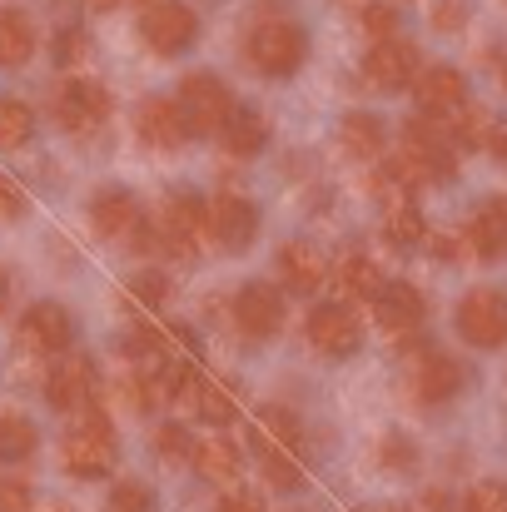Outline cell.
Instances as JSON below:
<instances>
[{
	"mask_svg": "<svg viewBox=\"0 0 507 512\" xmlns=\"http://www.w3.org/2000/svg\"><path fill=\"white\" fill-rule=\"evenodd\" d=\"M60 458H65V473H75V478H105V473L115 468V458H120L110 418H105L100 408H85V413L75 418V428L65 433Z\"/></svg>",
	"mask_w": 507,
	"mask_h": 512,
	"instance_id": "cell-1",
	"label": "cell"
},
{
	"mask_svg": "<svg viewBox=\"0 0 507 512\" xmlns=\"http://www.w3.org/2000/svg\"><path fill=\"white\" fill-rule=\"evenodd\" d=\"M155 239L165 244L174 259H199V254L214 244V239H209V204H204L199 194H189V189L169 194Z\"/></svg>",
	"mask_w": 507,
	"mask_h": 512,
	"instance_id": "cell-2",
	"label": "cell"
},
{
	"mask_svg": "<svg viewBox=\"0 0 507 512\" xmlns=\"http://www.w3.org/2000/svg\"><path fill=\"white\" fill-rule=\"evenodd\" d=\"M244 55L259 75L279 80V75H294L304 65V30L294 20H259L244 40Z\"/></svg>",
	"mask_w": 507,
	"mask_h": 512,
	"instance_id": "cell-3",
	"label": "cell"
},
{
	"mask_svg": "<svg viewBox=\"0 0 507 512\" xmlns=\"http://www.w3.org/2000/svg\"><path fill=\"white\" fill-rule=\"evenodd\" d=\"M174 105H179V120L189 135H219L234 115V95L224 90L219 75H184Z\"/></svg>",
	"mask_w": 507,
	"mask_h": 512,
	"instance_id": "cell-4",
	"label": "cell"
},
{
	"mask_svg": "<svg viewBox=\"0 0 507 512\" xmlns=\"http://www.w3.org/2000/svg\"><path fill=\"white\" fill-rule=\"evenodd\" d=\"M398 165H403V174L413 184L453 179V145H448V135L433 120H408L403 125V155H398Z\"/></svg>",
	"mask_w": 507,
	"mask_h": 512,
	"instance_id": "cell-5",
	"label": "cell"
},
{
	"mask_svg": "<svg viewBox=\"0 0 507 512\" xmlns=\"http://www.w3.org/2000/svg\"><path fill=\"white\" fill-rule=\"evenodd\" d=\"M55 120H60L65 135L90 140V135L110 120V95H105V85H95V80H65V85L55 90Z\"/></svg>",
	"mask_w": 507,
	"mask_h": 512,
	"instance_id": "cell-6",
	"label": "cell"
},
{
	"mask_svg": "<svg viewBox=\"0 0 507 512\" xmlns=\"http://www.w3.org/2000/svg\"><path fill=\"white\" fill-rule=\"evenodd\" d=\"M458 334L473 348H503L507 343V299L498 289H473L458 304Z\"/></svg>",
	"mask_w": 507,
	"mask_h": 512,
	"instance_id": "cell-7",
	"label": "cell"
},
{
	"mask_svg": "<svg viewBox=\"0 0 507 512\" xmlns=\"http://www.w3.org/2000/svg\"><path fill=\"white\" fill-rule=\"evenodd\" d=\"M70 339H75V324H70V314H65L60 304L40 299V304H30V309L20 314L15 343H20L25 353H35V358H45V353H65Z\"/></svg>",
	"mask_w": 507,
	"mask_h": 512,
	"instance_id": "cell-8",
	"label": "cell"
},
{
	"mask_svg": "<svg viewBox=\"0 0 507 512\" xmlns=\"http://www.w3.org/2000/svg\"><path fill=\"white\" fill-rule=\"evenodd\" d=\"M140 35L155 55H179L199 35V15L189 5H179V0H160V5H150L140 15Z\"/></svg>",
	"mask_w": 507,
	"mask_h": 512,
	"instance_id": "cell-9",
	"label": "cell"
},
{
	"mask_svg": "<svg viewBox=\"0 0 507 512\" xmlns=\"http://www.w3.org/2000/svg\"><path fill=\"white\" fill-rule=\"evenodd\" d=\"M408 388H413L418 403H448L463 388V363L448 358V353H438V348H423L408 363Z\"/></svg>",
	"mask_w": 507,
	"mask_h": 512,
	"instance_id": "cell-10",
	"label": "cell"
},
{
	"mask_svg": "<svg viewBox=\"0 0 507 512\" xmlns=\"http://www.w3.org/2000/svg\"><path fill=\"white\" fill-rule=\"evenodd\" d=\"M45 398H50V408H60V413H85V408L95 403V363H90L85 353L60 358V363L50 368V378H45Z\"/></svg>",
	"mask_w": 507,
	"mask_h": 512,
	"instance_id": "cell-11",
	"label": "cell"
},
{
	"mask_svg": "<svg viewBox=\"0 0 507 512\" xmlns=\"http://www.w3.org/2000/svg\"><path fill=\"white\" fill-rule=\"evenodd\" d=\"M304 334H309V343H314L324 358H348V353L363 343V324H358V314H353L348 304H319V309L309 314Z\"/></svg>",
	"mask_w": 507,
	"mask_h": 512,
	"instance_id": "cell-12",
	"label": "cell"
},
{
	"mask_svg": "<svg viewBox=\"0 0 507 512\" xmlns=\"http://www.w3.org/2000/svg\"><path fill=\"white\" fill-rule=\"evenodd\" d=\"M463 105H468V80H463V70L433 65V70L418 75V110H423V120L443 125V120H453Z\"/></svg>",
	"mask_w": 507,
	"mask_h": 512,
	"instance_id": "cell-13",
	"label": "cell"
},
{
	"mask_svg": "<svg viewBox=\"0 0 507 512\" xmlns=\"http://www.w3.org/2000/svg\"><path fill=\"white\" fill-rule=\"evenodd\" d=\"M254 234H259V209H254L244 194H219V199L209 204V239H214V244L244 254V249L254 244Z\"/></svg>",
	"mask_w": 507,
	"mask_h": 512,
	"instance_id": "cell-14",
	"label": "cell"
},
{
	"mask_svg": "<svg viewBox=\"0 0 507 512\" xmlns=\"http://www.w3.org/2000/svg\"><path fill=\"white\" fill-rule=\"evenodd\" d=\"M413 75H418V50H413L408 40H378V45L368 50V60H363V80H368L373 90H383V95L403 90Z\"/></svg>",
	"mask_w": 507,
	"mask_h": 512,
	"instance_id": "cell-15",
	"label": "cell"
},
{
	"mask_svg": "<svg viewBox=\"0 0 507 512\" xmlns=\"http://www.w3.org/2000/svg\"><path fill=\"white\" fill-rule=\"evenodd\" d=\"M234 324H239L244 339H269V334H279V324H284V299H279V289H274V284H244L239 299H234Z\"/></svg>",
	"mask_w": 507,
	"mask_h": 512,
	"instance_id": "cell-16",
	"label": "cell"
},
{
	"mask_svg": "<svg viewBox=\"0 0 507 512\" xmlns=\"http://www.w3.org/2000/svg\"><path fill=\"white\" fill-rule=\"evenodd\" d=\"M373 314H378L388 339H408V334H418L428 304H423V294L413 284H383V294L373 299Z\"/></svg>",
	"mask_w": 507,
	"mask_h": 512,
	"instance_id": "cell-17",
	"label": "cell"
},
{
	"mask_svg": "<svg viewBox=\"0 0 507 512\" xmlns=\"http://www.w3.org/2000/svg\"><path fill=\"white\" fill-rule=\"evenodd\" d=\"M90 219H95V229H100L105 239H130V234L145 224L140 199H135L130 189H100V194L90 199Z\"/></svg>",
	"mask_w": 507,
	"mask_h": 512,
	"instance_id": "cell-18",
	"label": "cell"
},
{
	"mask_svg": "<svg viewBox=\"0 0 507 512\" xmlns=\"http://www.w3.org/2000/svg\"><path fill=\"white\" fill-rule=\"evenodd\" d=\"M135 130H140V140L155 145V150H179V145L189 140V130H184V120H179V105H174V100H155V95L140 100Z\"/></svg>",
	"mask_w": 507,
	"mask_h": 512,
	"instance_id": "cell-19",
	"label": "cell"
},
{
	"mask_svg": "<svg viewBox=\"0 0 507 512\" xmlns=\"http://www.w3.org/2000/svg\"><path fill=\"white\" fill-rule=\"evenodd\" d=\"M279 274H284V284H289L294 294H314V289L324 284L329 264H324V254H319L314 244L294 239V244H284V254H279Z\"/></svg>",
	"mask_w": 507,
	"mask_h": 512,
	"instance_id": "cell-20",
	"label": "cell"
},
{
	"mask_svg": "<svg viewBox=\"0 0 507 512\" xmlns=\"http://www.w3.org/2000/svg\"><path fill=\"white\" fill-rule=\"evenodd\" d=\"M468 244L478 249V259H503L507 254V199H488L468 229Z\"/></svg>",
	"mask_w": 507,
	"mask_h": 512,
	"instance_id": "cell-21",
	"label": "cell"
},
{
	"mask_svg": "<svg viewBox=\"0 0 507 512\" xmlns=\"http://www.w3.org/2000/svg\"><path fill=\"white\" fill-rule=\"evenodd\" d=\"M189 458H194L199 478H209V483H234L239 468H244V453H239L229 438H204V443H194Z\"/></svg>",
	"mask_w": 507,
	"mask_h": 512,
	"instance_id": "cell-22",
	"label": "cell"
},
{
	"mask_svg": "<svg viewBox=\"0 0 507 512\" xmlns=\"http://www.w3.org/2000/svg\"><path fill=\"white\" fill-rule=\"evenodd\" d=\"M219 135H224L229 160H249V155H259V150H264V140H269V130H264V115H259V110H234V115H229V125H224Z\"/></svg>",
	"mask_w": 507,
	"mask_h": 512,
	"instance_id": "cell-23",
	"label": "cell"
},
{
	"mask_svg": "<svg viewBox=\"0 0 507 512\" xmlns=\"http://www.w3.org/2000/svg\"><path fill=\"white\" fill-rule=\"evenodd\" d=\"M383 284H388V279H383V269H378L368 254H343V259H338V289H343L348 299H368V304H373V299L383 294Z\"/></svg>",
	"mask_w": 507,
	"mask_h": 512,
	"instance_id": "cell-24",
	"label": "cell"
},
{
	"mask_svg": "<svg viewBox=\"0 0 507 512\" xmlns=\"http://www.w3.org/2000/svg\"><path fill=\"white\" fill-rule=\"evenodd\" d=\"M30 50H35V25H30V15H25V10H0V65L15 70V65L30 60Z\"/></svg>",
	"mask_w": 507,
	"mask_h": 512,
	"instance_id": "cell-25",
	"label": "cell"
},
{
	"mask_svg": "<svg viewBox=\"0 0 507 512\" xmlns=\"http://www.w3.org/2000/svg\"><path fill=\"white\" fill-rule=\"evenodd\" d=\"M40 448V433L25 413H0V463H25L35 458Z\"/></svg>",
	"mask_w": 507,
	"mask_h": 512,
	"instance_id": "cell-26",
	"label": "cell"
},
{
	"mask_svg": "<svg viewBox=\"0 0 507 512\" xmlns=\"http://www.w3.org/2000/svg\"><path fill=\"white\" fill-rule=\"evenodd\" d=\"M383 120L378 115H348L343 120V150L353 155V160H378L383 155Z\"/></svg>",
	"mask_w": 507,
	"mask_h": 512,
	"instance_id": "cell-27",
	"label": "cell"
},
{
	"mask_svg": "<svg viewBox=\"0 0 507 512\" xmlns=\"http://www.w3.org/2000/svg\"><path fill=\"white\" fill-rule=\"evenodd\" d=\"M254 453H259V468H264V483H269V488L294 493V488L304 483V473H299L294 453H284V448H274V443H264V438H254Z\"/></svg>",
	"mask_w": 507,
	"mask_h": 512,
	"instance_id": "cell-28",
	"label": "cell"
},
{
	"mask_svg": "<svg viewBox=\"0 0 507 512\" xmlns=\"http://www.w3.org/2000/svg\"><path fill=\"white\" fill-rule=\"evenodd\" d=\"M488 125H493V120H488L483 110H473V105H463V110H458L453 120H443L438 130L448 135V145H458V150H478V145L488 140Z\"/></svg>",
	"mask_w": 507,
	"mask_h": 512,
	"instance_id": "cell-29",
	"label": "cell"
},
{
	"mask_svg": "<svg viewBox=\"0 0 507 512\" xmlns=\"http://www.w3.org/2000/svg\"><path fill=\"white\" fill-rule=\"evenodd\" d=\"M423 234H428V229H423V214H418V204H398V209H388V219H383V239H388V244H398V249H413Z\"/></svg>",
	"mask_w": 507,
	"mask_h": 512,
	"instance_id": "cell-30",
	"label": "cell"
},
{
	"mask_svg": "<svg viewBox=\"0 0 507 512\" xmlns=\"http://www.w3.org/2000/svg\"><path fill=\"white\" fill-rule=\"evenodd\" d=\"M194 413L204 418V423H214V428H224V423H234V393L224 388V383H199V398H194Z\"/></svg>",
	"mask_w": 507,
	"mask_h": 512,
	"instance_id": "cell-31",
	"label": "cell"
},
{
	"mask_svg": "<svg viewBox=\"0 0 507 512\" xmlns=\"http://www.w3.org/2000/svg\"><path fill=\"white\" fill-rule=\"evenodd\" d=\"M299 418L294 413H284V408H264L259 413V433L254 438H264V443H274V448H284V453H294L299 448Z\"/></svg>",
	"mask_w": 507,
	"mask_h": 512,
	"instance_id": "cell-32",
	"label": "cell"
},
{
	"mask_svg": "<svg viewBox=\"0 0 507 512\" xmlns=\"http://www.w3.org/2000/svg\"><path fill=\"white\" fill-rule=\"evenodd\" d=\"M30 130H35V110L25 100H0V150L25 145Z\"/></svg>",
	"mask_w": 507,
	"mask_h": 512,
	"instance_id": "cell-33",
	"label": "cell"
},
{
	"mask_svg": "<svg viewBox=\"0 0 507 512\" xmlns=\"http://www.w3.org/2000/svg\"><path fill=\"white\" fill-rule=\"evenodd\" d=\"M105 512H155V493H150L140 478H125V483H115V488H110Z\"/></svg>",
	"mask_w": 507,
	"mask_h": 512,
	"instance_id": "cell-34",
	"label": "cell"
},
{
	"mask_svg": "<svg viewBox=\"0 0 507 512\" xmlns=\"http://www.w3.org/2000/svg\"><path fill=\"white\" fill-rule=\"evenodd\" d=\"M90 55V35L85 30H75V25H65L60 35H55V65L60 70H70V65H80Z\"/></svg>",
	"mask_w": 507,
	"mask_h": 512,
	"instance_id": "cell-35",
	"label": "cell"
},
{
	"mask_svg": "<svg viewBox=\"0 0 507 512\" xmlns=\"http://www.w3.org/2000/svg\"><path fill=\"white\" fill-rule=\"evenodd\" d=\"M155 453L169 458V463H179V458L194 453V443H189V433H184L179 423H160V428H155Z\"/></svg>",
	"mask_w": 507,
	"mask_h": 512,
	"instance_id": "cell-36",
	"label": "cell"
},
{
	"mask_svg": "<svg viewBox=\"0 0 507 512\" xmlns=\"http://www.w3.org/2000/svg\"><path fill=\"white\" fill-rule=\"evenodd\" d=\"M463 512H507V488L503 483H478L463 498Z\"/></svg>",
	"mask_w": 507,
	"mask_h": 512,
	"instance_id": "cell-37",
	"label": "cell"
},
{
	"mask_svg": "<svg viewBox=\"0 0 507 512\" xmlns=\"http://www.w3.org/2000/svg\"><path fill=\"white\" fill-rule=\"evenodd\" d=\"M358 20H363V30L373 35V45H378V40H393V30H398V10H393V5H368Z\"/></svg>",
	"mask_w": 507,
	"mask_h": 512,
	"instance_id": "cell-38",
	"label": "cell"
},
{
	"mask_svg": "<svg viewBox=\"0 0 507 512\" xmlns=\"http://www.w3.org/2000/svg\"><path fill=\"white\" fill-rule=\"evenodd\" d=\"M35 508V493L25 478H0V512H30Z\"/></svg>",
	"mask_w": 507,
	"mask_h": 512,
	"instance_id": "cell-39",
	"label": "cell"
},
{
	"mask_svg": "<svg viewBox=\"0 0 507 512\" xmlns=\"http://www.w3.org/2000/svg\"><path fill=\"white\" fill-rule=\"evenodd\" d=\"M20 209H25V194L0 174V224H15V219H20Z\"/></svg>",
	"mask_w": 507,
	"mask_h": 512,
	"instance_id": "cell-40",
	"label": "cell"
},
{
	"mask_svg": "<svg viewBox=\"0 0 507 512\" xmlns=\"http://www.w3.org/2000/svg\"><path fill=\"white\" fill-rule=\"evenodd\" d=\"M214 512H264V498H259V493L234 488V493H224V498H219V508Z\"/></svg>",
	"mask_w": 507,
	"mask_h": 512,
	"instance_id": "cell-41",
	"label": "cell"
},
{
	"mask_svg": "<svg viewBox=\"0 0 507 512\" xmlns=\"http://www.w3.org/2000/svg\"><path fill=\"white\" fill-rule=\"evenodd\" d=\"M130 289H135V299H140V304H160L169 284H165V274H140V279H135Z\"/></svg>",
	"mask_w": 507,
	"mask_h": 512,
	"instance_id": "cell-42",
	"label": "cell"
},
{
	"mask_svg": "<svg viewBox=\"0 0 507 512\" xmlns=\"http://www.w3.org/2000/svg\"><path fill=\"white\" fill-rule=\"evenodd\" d=\"M463 25V0H438L433 5V30H458Z\"/></svg>",
	"mask_w": 507,
	"mask_h": 512,
	"instance_id": "cell-43",
	"label": "cell"
},
{
	"mask_svg": "<svg viewBox=\"0 0 507 512\" xmlns=\"http://www.w3.org/2000/svg\"><path fill=\"white\" fill-rule=\"evenodd\" d=\"M383 463H388V468H413L418 453H413L403 438H388V443H383Z\"/></svg>",
	"mask_w": 507,
	"mask_h": 512,
	"instance_id": "cell-44",
	"label": "cell"
},
{
	"mask_svg": "<svg viewBox=\"0 0 507 512\" xmlns=\"http://www.w3.org/2000/svg\"><path fill=\"white\" fill-rule=\"evenodd\" d=\"M483 145H488L498 160H507V120H493V125H488V140H483Z\"/></svg>",
	"mask_w": 507,
	"mask_h": 512,
	"instance_id": "cell-45",
	"label": "cell"
},
{
	"mask_svg": "<svg viewBox=\"0 0 507 512\" xmlns=\"http://www.w3.org/2000/svg\"><path fill=\"white\" fill-rule=\"evenodd\" d=\"M428 244H433L438 259H458V254H463V239H453V234H433Z\"/></svg>",
	"mask_w": 507,
	"mask_h": 512,
	"instance_id": "cell-46",
	"label": "cell"
},
{
	"mask_svg": "<svg viewBox=\"0 0 507 512\" xmlns=\"http://www.w3.org/2000/svg\"><path fill=\"white\" fill-rule=\"evenodd\" d=\"M423 508L428 512H448V498H443V493H428V498H423Z\"/></svg>",
	"mask_w": 507,
	"mask_h": 512,
	"instance_id": "cell-47",
	"label": "cell"
},
{
	"mask_svg": "<svg viewBox=\"0 0 507 512\" xmlns=\"http://www.w3.org/2000/svg\"><path fill=\"white\" fill-rule=\"evenodd\" d=\"M5 304H10V274L0 269V314H5Z\"/></svg>",
	"mask_w": 507,
	"mask_h": 512,
	"instance_id": "cell-48",
	"label": "cell"
},
{
	"mask_svg": "<svg viewBox=\"0 0 507 512\" xmlns=\"http://www.w3.org/2000/svg\"><path fill=\"white\" fill-rule=\"evenodd\" d=\"M85 5H90V10H115L120 0H85Z\"/></svg>",
	"mask_w": 507,
	"mask_h": 512,
	"instance_id": "cell-49",
	"label": "cell"
},
{
	"mask_svg": "<svg viewBox=\"0 0 507 512\" xmlns=\"http://www.w3.org/2000/svg\"><path fill=\"white\" fill-rule=\"evenodd\" d=\"M135 5H140V10H150V5H160V0H135Z\"/></svg>",
	"mask_w": 507,
	"mask_h": 512,
	"instance_id": "cell-50",
	"label": "cell"
},
{
	"mask_svg": "<svg viewBox=\"0 0 507 512\" xmlns=\"http://www.w3.org/2000/svg\"><path fill=\"white\" fill-rule=\"evenodd\" d=\"M368 512H403V508H368Z\"/></svg>",
	"mask_w": 507,
	"mask_h": 512,
	"instance_id": "cell-51",
	"label": "cell"
},
{
	"mask_svg": "<svg viewBox=\"0 0 507 512\" xmlns=\"http://www.w3.org/2000/svg\"><path fill=\"white\" fill-rule=\"evenodd\" d=\"M503 90H507V65H503Z\"/></svg>",
	"mask_w": 507,
	"mask_h": 512,
	"instance_id": "cell-52",
	"label": "cell"
}]
</instances>
